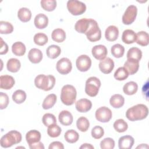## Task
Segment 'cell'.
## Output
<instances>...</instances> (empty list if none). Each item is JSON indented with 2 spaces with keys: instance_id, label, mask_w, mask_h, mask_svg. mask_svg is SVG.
I'll return each mask as SVG.
<instances>
[{
  "instance_id": "20",
  "label": "cell",
  "mask_w": 149,
  "mask_h": 149,
  "mask_svg": "<svg viewBox=\"0 0 149 149\" xmlns=\"http://www.w3.org/2000/svg\"><path fill=\"white\" fill-rule=\"evenodd\" d=\"M58 119L59 122L64 126L70 125L73 120L72 114L68 111L63 110L62 111L58 116Z\"/></svg>"
},
{
  "instance_id": "19",
  "label": "cell",
  "mask_w": 149,
  "mask_h": 149,
  "mask_svg": "<svg viewBox=\"0 0 149 149\" xmlns=\"http://www.w3.org/2000/svg\"><path fill=\"white\" fill-rule=\"evenodd\" d=\"M119 36V30L115 26H108L105 31V37L107 41H114L116 40Z\"/></svg>"
},
{
  "instance_id": "26",
  "label": "cell",
  "mask_w": 149,
  "mask_h": 149,
  "mask_svg": "<svg viewBox=\"0 0 149 149\" xmlns=\"http://www.w3.org/2000/svg\"><path fill=\"white\" fill-rule=\"evenodd\" d=\"M26 46L25 45L20 42L17 41L14 42L12 46V51L13 54L16 56H21L24 55L26 52Z\"/></svg>"
},
{
  "instance_id": "36",
  "label": "cell",
  "mask_w": 149,
  "mask_h": 149,
  "mask_svg": "<svg viewBox=\"0 0 149 149\" xmlns=\"http://www.w3.org/2000/svg\"><path fill=\"white\" fill-rule=\"evenodd\" d=\"M26 93L22 90H17L12 94L13 101L18 104H22L25 101L26 99Z\"/></svg>"
},
{
  "instance_id": "45",
  "label": "cell",
  "mask_w": 149,
  "mask_h": 149,
  "mask_svg": "<svg viewBox=\"0 0 149 149\" xmlns=\"http://www.w3.org/2000/svg\"><path fill=\"white\" fill-rule=\"evenodd\" d=\"M42 122L45 126L48 127L51 125L56 123V119L54 115L50 113H47L43 115Z\"/></svg>"
},
{
  "instance_id": "24",
  "label": "cell",
  "mask_w": 149,
  "mask_h": 149,
  "mask_svg": "<svg viewBox=\"0 0 149 149\" xmlns=\"http://www.w3.org/2000/svg\"><path fill=\"white\" fill-rule=\"evenodd\" d=\"M41 137L40 132L36 130H31L26 134V140L29 145L40 141Z\"/></svg>"
},
{
  "instance_id": "22",
  "label": "cell",
  "mask_w": 149,
  "mask_h": 149,
  "mask_svg": "<svg viewBox=\"0 0 149 149\" xmlns=\"http://www.w3.org/2000/svg\"><path fill=\"white\" fill-rule=\"evenodd\" d=\"M43 55L41 51L37 48L31 49L28 53V58L33 63H38L42 59Z\"/></svg>"
},
{
  "instance_id": "8",
  "label": "cell",
  "mask_w": 149,
  "mask_h": 149,
  "mask_svg": "<svg viewBox=\"0 0 149 149\" xmlns=\"http://www.w3.org/2000/svg\"><path fill=\"white\" fill-rule=\"evenodd\" d=\"M137 15V8L135 5H130L126 9L122 16V22L124 24L129 25L133 23Z\"/></svg>"
},
{
  "instance_id": "5",
  "label": "cell",
  "mask_w": 149,
  "mask_h": 149,
  "mask_svg": "<svg viewBox=\"0 0 149 149\" xmlns=\"http://www.w3.org/2000/svg\"><path fill=\"white\" fill-rule=\"evenodd\" d=\"M101 81L100 79L94 76L87 79L85 84V92L90 97H95L99 91L101 87Z\"/></svg>"
},
{
  "instance_id": "50",
  "label": "cell",
  "mask_w": 149,
  "mask_h": 149,
  "mask_svg": "<svg viewBox=\"0 0 149 149\" xmlns=\"http://www.w3.org/2000/svg\"><path fill=\"white\" fill-rule=\"evenodd\" d=\"M8 51V44L3 41V39L1 38V49H0V54L4 55L6 54Z\"/></svg>"
},
{
  "instance_id": "51",
  "label": "cell",
  "mask_w": 149,
  "mask_h": 149,
  "mask_svg": "<svg viewBox=\"0 0 149 149\" xmlns=\"http://www.w3.org/2000/svg\"><path fill=\"white\" fill-rule=\"evenodd\" d=\"M29 146L31 149H44V146L40 141Z\"/></svg>"
},
{
  "instance_id": "13",
  "label": "cell",
  "mask_w": 149,
  "mask_h": 149,
  "mask_svg": "<svg viewBox=\"0 0 149 149\" xmlns=\"http://www.w3.org/2000/svg\"><path fill=\"white\" fill-rule=\"evenodd\" d=\"M91 53L96 59L101 61L105 58L108 54V51L105 45L100 44L95 45L92 48Z\"/></svg>"
},
{
  "instance_id": "11",
  "label": "cell",
  "mask_w": 149,
  "mask_h": 149,
  "mask_svg": "<svg viewBox=\"0 0 149 149\" xmlns=\"http://www.w3.org/2000/svg\"><path fill=\"white\" fill-rule=\"evenodd\" d=\"M76 65L80 72H87L91 66V59L87 55H81L76 61Z\"/></svg>"
},
{
  "instance_id": "18",
  "label": "cell",
  "mask_w": 149,
  "mask_h": 149,
  "mask_svg": "<svg viewBox=\"0 0 149 149\" xmlns=\"http://www.w3.org/2000/svg\"><path fill=\"white\" fill-rule=\"evenodd\" d=\"M15 79L10 75H1L0 76V87L3 90H9L15 85Z\"/></svg>"
},
{
  "instance_id": "29",
  "label": "cell",
  "mask_w": 149,
  "mask_h": 149,
  "mask_svg": "<svg viewBox=\"0 0 149 149\" xmlns=\"http://www.w3.org/2000/svg\"><path fill=\"white\" fill-rule=\"evenodd\" d=\"M138 90L137 84L133 81L126 83L123 87V93L128 95H132L136 93Z\"/></svg>"
},
{
  "instance_id": "48",
  "label": "cell",
  "mask_w": 149,
  "mask_h": 149,
  "mask_svg": "<svg viewBox=\"0 0 149 149\" xmlns=\"http://www.w3.org/2000/svg\"><path fill=\"white\" fill-rule=\"evenodd\" d=\"M9 102L8 95L3 92L0 93V109H5Z\"/></svg>"
},
{
  "instance_id": "46",
  "label": "cell",
  "mask_w": 149,
  "mask_h": 149,
  "mask_svg": "<svg viewBox=\"0 0 149 149\" xmlns=\"http://www.w3.org/2000/svg\"><path fill=\"white\" fill-rule=\"evenodd\" d=\"M100 147L102 149H113L115 147V141L110 137L105 138L100 142Z\"/></svg>"
},
{
  "instance_id": "53",
  "label": "cell",
  "mask_w": 149,
  "mask_h": 149,
  "mask_svg": "<svg viewBox=\"0 0 149 149\" xmlns=\"http://www.w3.org/2000/svg\"><path fill=\"white\" fill-rule=\"evenodd\" d=\"M148 146L147 144H141V145L137 146L136 148H148Z\"/></svg>"
},
{
  "instance_id": "23",
  "label": "cell",
  "mask_w": 149,
  "mask_h": 149,
  "mask_svg": "<svg viewBox=\"0 0 149 149\" xmlns=\"http://www.w3.org/2000/svg\"><path fill=\"white\" fill-rule=\"evenodd\" d=\"M122 40L124 43L127 44H133L136 41V34L132 30H125L122 33Z\"/></svg>"
},
{
  "instance_id": "2",
  "label": "cell",
  "mask_w": 149,
  "mask_h": 149,
  "mask_svg": "<svg viewBox=\"0 0 149 149\" xmlns=\"http://www.w3.org/2000/svg\"><path fill=\"white\" fill-rule=\"evenodd\" d=\"M55 84V78L52 75L43 74L37 76L34 79V84L36 87L44 91H49L53 88Z\"/></svg>"
},
{
  "instance_id": "37",
  "label": "cell",
  "mask_w": 149,
  "mask_h": 149,
  "mask_svg": "<svg viewBox=\"0 0 149 149\" xmlns=\"http://www.w3.org/2000/svg\"><path fill=\"white\" fill-rule=\"evenodd\" d=\"M76 126L80 131L85 132L90 127V122L87 118L84 116H81L77 119L76 121Z\"/></svg>"
},
{
  "instance_id": "1",
  "label": "cell",
  "mask_w": 149,
  "mask_h": 149,
  "mask_svg": "<svg viewBox=\"0 0 149 149\" xmlns=\"http://www.w3.org/2000/svg\"><path fill=\"white\" fill-rule=\"evenodd\" d=\"M148 114V107L143 104L134 105L127 109L126 112V116L130 121L143 120L147 118Z\"/></svg>"
},
{
  "instance_id": "4",
  "label": "cell",
  "mask_w": 149,
  "mask_h": 149,
  "mask_svg": "<svg viewBox=\"0 0 149 149\" xmlns=\"http://www.w3.org/2000/svg\"><path fill=\"white\" fill-rule=\"evenodd\" d=\"M22 139V134L17 130H10L1 139V146L3 148H9L19 143Z\"/></svg>"
},
{
  "instance_id": "16",
  "label": "cell",
  "mask_w": 149,
  "mask_h": 149,
  "mask_svg": "<svg viewBox=\"0 0 149 149\" xmlns=\"http://www.w3.org/2000/svg\"><path fill=\"white\" fill-rule=\"evenodd\" d=\"M75 107L77 111L80 112H87L91 109L92 102L87 98H81L76 102Z\"/></svg>"
},
{
  "instance_id": "30",
  "label": "cell",
  "mask_w": 149,
  "mask_h": 149,
  "mask_svg": "<svg viewBox=\"0 0 149 149\" xmlns=\"http://www.w3.org/2000/svg\"><path fill=\"white\" fill-rule=\"evenodd\" d=\"M141 46H147L149 42V35L148 33L144 31H139L136 34V41Z\"/></svg>"
},
{
  "instance_id": "39",
  "label": "cell",
  "mask_w": 149,
  "mask_h": 149,
  "mask_svg": "<svg viewBox=\"0 0 149 149\" xmlns=\"http://www.w3.org/2000/svg\"><path fill=\"white\" fill-rule=\"evenodd\" d=\"M112 55L116 58H121L125 53V48L120 44H116L112 45L111 49Z\"/></svg>"
},
{
  "instance_id": "47",
  "label": "cell",
  "mask_w": 149,
  "mask_h": 149,
  "mask_svg": "<svg viewBox=\"0 0 149 149\" xmlns=\"http://www.w3.org/2000/svg\"><path fill=\"white\" fill-rule=\"evenodd\" d=\"M91 136L95 139H101L104 134V129L100 126H95L91 129Z\"/></svg>"
},
{
  "instance_id": "31",
  "label": "cell",
  "mask_w": 149,
  "mask_h": 149,
  "mask_svg": "<svg viewBox=\"0 0 149 149\" xmlns=\"http://www.w3.org/2000/svg\"><path fill=\"white\" fill-rule=\"evenodd\" d=\"M51 38L56 42H62L66 38V33L62 29H54L52 32Z\"/></svg>"
},
{
  "instance_id": "7",
  "label": "cell",
  "mask_w": 149,
  "mask_h": 149,
  "mask_svg": "<svg viewBox=\"0 0 149 149\" xmlns=\"http://www.w3.org/2000/svg\"><path fill=\"white\" fill-rule=\"evenodd\" d=\"M67 9L72 15L78 16L86 12V5L77 0H69L67 2Z\"/></svg>"
},
{
  "instance_id": "40",
  "label": "cell",
  "mask_w": 149,
  "mask_h": 149,
  "mask_svg": "<svg viewBox=\"0 0 149 149\" xmlns=\"http://www.w3.org/2000/svg\"><path fill=\"white\" fill-rule=\"evenodd\" d=\"M42 8L48 12H52L56 7V1L55 0H42L40 2Z\"/></svg>"
},
{
  "instance_id": "41",
  "label": "cell",
  "mask_w": 149,
  "mask_h": 149,
  "mask_svg": "<svg viewBox=\"0 0 149 149\" xmlns=\"http://www.w3.org/2000/svg\"><path fill=\"white\" fill-rule=\"evenodd\" d=\"M33 40L36 45L43 46L47 43L48 38L45 34L42 33H38L34 35Z\"/></svg>"
},
{
  "instance_id": "17",
  "label": "cell",
  "mask_w": 149,
  "mask_h": 149,
  "mask_svg": "<svg viewBox=\"0 0 149 149\" xmlns=\"http://www.w3.org/2000/svg\"><path fill=\"white\" fill-rule=\"evenodd\" d=\"M123 67L126 69L129 74H134L139 70V61L133 59H127L125 62Z\"/></svg>"
},
{
  "instance_id": "49",
  "label": "cell",
  "mask_w": 149,
  "mask_h": 149,
  "mask_svg": "<svg viewBox=\"0 0 149 149\" xmlns=\"http://www.w3.org/2000/svg\"><path fill=\"white\" fill-rule=\"evenodd\" d=\"M48 148L49 149H57V148L58 149H63L64 146L60 141H53L49 144Z\"/></svg>"
},
{
  "instance_id": "35",
  "label": "cell",
  "mask_w": 149,
  "mask_h": 149,
  "mask_svg": "<svg viewBox=\"0 0 149 149\" xmlns=\"http://www.w3.org/2000/svg\"><path fill=\"white\" fill-rule=\"evenodd\" d=\"M127 59H133L140 61L142 57V52L137 47L130 48L127 52Z\"/></svg>"
},
{
  "instance_id": "3",
  "label": "cell",
  "mask_w": 149,
  "mask_h": 149,
  "mask_svg": "<svg viewBox=\"0 0 149 149\" xmlns=\"http://www.w3.org/2000/svg\"><path fill=\"white\" fill-rule=\"evenodd\" d=\"M77 91L75 87L70 84L63 86L61 93V100L65 105H73L76 101Z\"/></svg>"
},
{
  "instance_id": "32",
  "label": "cell",
  "mask_w": 149,
  "mask_h": 149,
  "mask_svg": "<svg viewBox=\"0 0 149 149\" xmlns=\"http://www.w3.org/2000/svg\"><path fill=\"white\" fill-rule=\"evenodd\" d=\"M61 53V48L56 45H49L46 50V54L48 58L51 59H55L59 56Z\"/></svg>"
},
{
  "instance_id": "43",
  "label": "cell",
  "mask_w": 149,
  "mask_h": 149,
  "mask_svg": "<svg viewBox=\"0 0 149 149\" xmlns=\"http://www.w3.org/2000/svg\"><path fill=\"white\" fill-rule=\"evenodd\" d=\"M129 73L124 67L118 68L114 73V77L116 80L122 81L126 80L128 76Z\"/></svg>"
},
{
  "instance_id": "44",
  "label": "cell",
  "mask_w": 149,
  "mask_h": 149,
  "mask_svg": "<svg viewBox=\"0 0 149 149\" xmlns=\"http://www.w3.org/2000/svg\"><path fill=\"white\" fill-rule=\"evenodd\" d=\"M13 31V25L6 21L0 22V33L2 34H10Z\"/></svg>"
},
{
  "instance_id": "33",
  "label": "cell",
  "mask_w": 149,
  "mask_h": 149,
  "mask_svg": "<svg viewBox=\"0 0 149 149\" xmlns=\"http://www.w3.org/2000/svg\"><path fill=\"white\" fill-rule=\"evenodd\" d=\"M56 101V95L55 94L48 95L43 101L42 107L44 109H49L54 107Z\"/></svg>"
},
{
  "instance_id": "28",
  "label": "cell",
  "mask_w": 149,
  "mask_h": 149,
  "mask_svg": "<svg viewBox=\"0 0 149 149\" xmlns=\"http://www.w3.org/2000/svg\"><path fill=\"white\" fill-rule=\"evenodd\" d=\"M20 62L16 58L9 59L6 63V68L8 70L12 73L17 72L20 69Z\"/></svg>"
},
{
  "instance_id": "12",
  "label": "cell",
  "mask_w": 149,
  "mask_h": 149,
  "mask_svg": "<svg viewBox=\"0 0 149 149\" xmlns=\"http://www.w3.org/2000/svg\"><path fill=\"white\" fill-rule=\"evenodd\" d=\"M114 66L115 64L113 61L109 57L101 60L98 65L100 71L104 74L110 73L113 69Z\"/></svg>"
},
{
  "instance_id": "6",
  "label": "cell",
  "mask_w": 149,
  "mask_h": 149,
  "mask_svg": "<svg viewBox=\"0 0 149 149\" xmlns=\"http://www.w3.org/2000/svg\"><path fill=\"white\" fill-rule=\"evenodd\" d=\"M85 34L87 38L91 42H95L101 39V30L99 28L98 23L95 20L91 19L90 27Z\"/></svg>"
},
{
  "instance_id": "34",
  "label": "cell",
  "mask_w": 149,
  "mask_h": 149,
  "mask_svg": "<svg viewBox=\"0 0 149 149\" xmlns=\"http://www.w3.org/2000/svg\"><path fill=\"white\" fill-rule=\"evenodd\" d=\"M64 138L68 143L72 144L78 141L79 139V134L76 130L73 129H70L65 132L64 134Z\"/></svg>"
},
{
  "instance_id": "21",
  "label": "cell",
  "mask_w": 149,
  "mask_h": 149,
  "mask_svg": "<svg viewBox=\"0 0 149 149\" xmlns=\"http://www.w3.org/2000/svg\"><path fill=\"white\" fill-rule=\"evenodd\" d=\"M34 23L36 28L38 29H44L48 26V18L43 13L37 14L34 18Z\"/></svg>"
},
{
  "instance_id": "10",
  "label": "cell",
  "mask_w": 149,
  "mask_h": 149,
  "mask_svg": "<svg viewBox=\"0 0 149 149\" xmlns=\"http://www.w3.org/2000/svg\"><path fill=\"white\" fill-rule=\"evenodd\" d=\"M56 68L57 71L61 74L69 73L72 69V64L70 59L67 58L60 59L56 63Z\"/></svg>"
},
{
  "instance_id": "15",
  "label": "cell",
  "mask_w": 149,
  "mask_h": 149,
  "mask_svg": "<svg viewBox=\"0 0 149 149\" xmlns=\"http://www.w3.org/2000/svg\"><path fill=\"white\" fill-rule=\"evenodd\" d=\"M134 143V138L130 135L120 137L118 140V146L120 149H130Z\"/></svg>"
},
{
  "instance_id": "27",
  "label": "cell",
  "mask_w": 149,
  "mask_h": 149,
  "mask_svg": "<svg viewBox=\"0 0 149 149\" xmlns=\"http://www.w3.org/2000/svg\"><path fill=\"white\" fill-rule=\"evenodd\" d=\"M31 12L27 8H21L17 12V17L22 22H27L31 18Z\"/></svg>"
},
{
  "instance_id": "14",
  "label": "cell",
  "mask_w": 149,
  "mask_h": 149,
  "mask_svg": "<svg viewBox=\"0 0 149 149\" xmlns=\"http://www.w3.org/2000/svg\"><path fill=\"white\" fill-rule=\"evenodd\" d=\"M91 19L83 18L77 20L74 25L76 31L81 34H86L90 26Z\"/></svg>"
},
{
  "instance_id": "42",
  "label": "cell",
  "mask_w": 149,
  "mask_h": 149,
  "mask_svg": "<svg viewBox=\"0 0 149 149\" xmlns=\"http://www.w3.org/2000/svg\"><path fill=\"white\" fill-rule=\"evenodd\" d=\"M61 128L55 123L48 126L47 134L49 137L55 138L59 136L61 133Z\"/></svg>"
},
{
  "instance_id": "9",
  "label": "cell",
  "mask_w": 149,
  "mask_h": 149,
  "mask_svg": "<svg viewBox=\"0 0 149 149\" xmlns=\"http://www.w3.org/2000/svg\"><path fill=\"white\" fill-rule=\"evenodd\" d=\"M96 119L102 123L108 122L112 117L111 110L107 107H101L98 108L95 113Z\"/></svg>"
},
{
  "instance_id": "52",
  "label": "cell",
  "mask_w": 149,
  "mask_h": 149,
  "mask_svg": "<svg viewBox=\"0 0 149 149\" xmlns=\"http://www.w3.org/2000/svg\"><path fill=\"white\" fill-rule=\"evenodd\" d=\"M80 149H94V147L93 146H92L90 144H88V143H84L83 144H82L80 147Z\"/></svg>"
},
{
  "instance_id": "38",
  "label": "cell",
  "mask_w": 149,
  "mask_h": 149,
  "mask_svg": "<svg viewBox=\"0 0 149 149\" xmlns=\"http://www.w3.org/2000/svg\"><path fill=\"white\" fill-rule=\"evenodd\" d=\"M113 128L119 133H123L127 130L128 128V125L125 120L123 119H118L113 123Z\"/></svg>"
},
{
  "instance_id": "25",
  "label": "cell",
  "mask_w": 149,
  "mask_h": 149,
  "mask_svg": "<svg viewBox=\"0 0 149 149\" xmlns=\"http://www.w3.org/2000/svg\"><path fill=\"white\" fill-rule=\"evenodd\" d=\"M109 103L113 108H119L123 106L125 104V98L121 94H115L111 97Z\"/></svg>"
}]
</instances>
